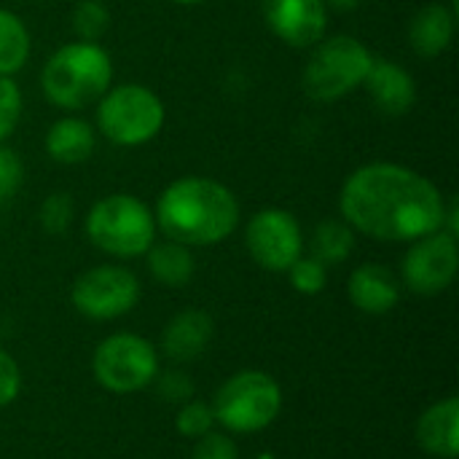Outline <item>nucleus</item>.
Segmentation results:
<instances>
[{
	"label": "nucleus",
	"mask_w": 459,
	"mask_h": 459,
	"mask_svg": "<svg viewBox=\"0 0 459 459\" xmlns=\"http://www.w3.org/2000/svg\"><path fill=\"white\" fill-rule=\"evenodd\" d=\"M94 126L78 116L54 121L46 132V153L59 164H81L94 153Z\"/></svg>",
	"instance_id": "18"
},
{
	"label": "nucleus",
	"mask_w": 459,
	"mask_h": 459,
	"mask_svg": "<svg viewBox=\"0 0 459 459\" xmlns=\"http://www.w3.org/2000/svg\"><path fill=\"white\" fill-rule=\"evenodd\" d=\"M30 59V32L24 22L8 11L0 8V75L13 78Z\"/></svg>",
	"instance_id": "20"
},
{
	"label": "nucleus",
	"mask_w": 459,
	"mask_h": 459,
	"mask_svg": "<svg viewBox=\"0 0 459 459\" xmlns=\"http://www.w3.org/2000/svg\"><path fill=\"white\" fill-rule=\"evenodd\" d=\"M191 459H239V455H237V446L229 436L210 430L207 436H202L196 441Z\"/></svg>",
	"instance_id": "28"
},
{
	"label": "nucleus",
	"mask_w": 459,
	"mask_h": 459,
	"mask_svg": "<svg viewBox=\"0 0 459 459\" xmlns=\"http://www.w3.org/2000/svg\"><path fill=\"white\" fill-rule=\"evenodd\" d=\"M91 368L105 390L126 395L148 387L159 377V355L137 333H113L97 347Z\"/></svg>",
	"instance_id": "8"
},
{
	"label": "nucleus",
	"mask_w": 459,
	"mask_h": 459,
	"mask_svg": "<svg viewBox=\"0 0 459 459\" xmlns=\"http://www.w3.org/2000/svg\"><path fill=\"white\" fill-rule=\"evenodd\" d=\"M288 274H290L293 288L299 293H304V296H317L325 288V282H328V266L323 261H317L315 255L296 258L293 266L288 269Z\"/></svg>",
	"instance_id": "24"
},
{
	"label": "nucleus",
	"mask_w": 459,
	"mask_h": 459,
	"mask_svg": "<svg viewBox=\"0 0 459 459\" xmlns=\"http://www.w3.org/2000/svg\"><path fill=\"white\" fill-rule=\"evenodd\" d=\"M374 54L352 35H331L312 46L309 62L301 75L304 94L315 102H336L360 89Z\"/></svg>",
	"instance_id": "5"
},
{
	"label": "nucleus",
	"mask_w": 459,
	"mask_h": 459,
	"mask_svg": "<svg viewBox=\"0 0 459 459\" xmlns=\"http://www.w3.org/2000/svg\"><path fill=\"white\" fill-rule=\"evenodd\" d=\"M371 102L385 116H406L417 102V81L414 75L393 59L374 56L368 75L363 81Z\"/></svg>",
	"instance_id": "13"
},
{
	"label": "nucleus",
	"mask_w": 459,
	"mask_h": 459,
	"mask_svg": "<svg viewBox=\"0 0 459 459\" xmlns=\"http://www.w3.org/2000/svg\"><path fill=\"white\" fill-rule=\"evenodd\" d=\"M73 215H75V204H73L70 194H65V191L48 194L38 210V221H40L43 231L51 237H62L73 226Z\"/></svg>",
	"instance_id": "23"
},
{
	"label": "nucleus",
	"mask_w": 459,
	"mask_h": 459,
	"mask_svg": "<svg viewBox=\"0 0 459 459\" xmlns=\"http://www.w3.org/2000/svg\"><path fill=\"white\" fill-rule=\"evenodd\" d=\"M159 393H161L167 401H178V403H183V401H188V398H191L194 387H191V382H188V377H186V374L169 371V374H164V377L159 379Z\"/></svg>",
	"instance_id": "30"
},
{
	"label": "nucleus",
	"mask_w": 459,
	"mask_h": 459,
	"mask_svg": "<svg viewBox=\"0 0 459 459\" xmlns=\"http://www.w3.org/2000/svg\"><path fill=\"white\" fill-rule=\"evenodd\" d=\"M172 3H178V5H199L204 0H172Z\"/></svg>",
	"instance_id": "32"
},
{
	"label": "nucleus",
	"mask_w": 459,
	"mask_h": 459,
	"mask_svg": "<svg viewBox=\"0 0 459 459\" xmlns=\"http://www.w3.org/2000/svg\"><path fill=\"white\" fill-rule=\"evenodd\" d=\"M22 178H24L22 159L11 148L0 145V207L8 204L16 196V191L22 186Z\"/></svg>",
	"instance_id": "27"
},
{
	"label": "nucleus",
	"mask_w": 459,
	"mask_h": 459,
	"mask_svg": "<svg viewBox=\"0 0 459 459\" xmlns=\"http://www.w3.org/2000/svg\"><path fill=\"white\" fill-rule=\"evenodd\" d=\"M245 242L258 266L266 272H288L304 250L299 221L280 207H266L247 221Z\"/></svg>",
	"instance_id": "10"
},
{
	"label": "nucleus",
	"mask_w": 459,
	"mask_h": 459,
	"mask_svg": "<svg viewBox=\"0 0 459 459\" xmlns=\"http://www.w3.org/2000/svg\"><path fill=\"white\" fill-rule=\"evenodd\" d=\"M210 342H212L210 315L202 309H183L164 328L161 347L172 360L188 363V360H196L210 347Z\"/></svg>",
	"instance_id": "16"
},
{
	"label": "nucleus",
	"mask_w": 459,
	"mask_h": 459,
	"mask_svg": "<svg viewBox=\"0 0 459 459\" xmlns=\"http://www.w3.org/2000/svg\"><path fill=\"white\" fill-rule=\"evenodd\" d=\"M352 250H355V231L344 218L342 221L328 218V221L317 223V229L312 234V255L317 261H323L325 266L344 264Z\"/></svg>",
	"instance_id": "21"
},
{
	"label": "nucleus",
	"mask_w": 459,
	"mask_h": 459,
	"mask_svg": "<svg viewBox=\"0 0 459 459\" xmlns=\"http://www.w3.org/2000/svg\"><path fill=\"white\" fill-rule=\"evenodd\" d=\"M350 301L366 315H385L401 299V285L395 274L382 264H363L352 272L347 282Z\"/></svg>",
	"instance_id": "14"
},
{
	"label": "nucleus",
	"mask_w": 459,
	"mask_h": 459,
	"mask_svg": "<svg viewBox=\"0 0 459 459\" xmlns=\"http://www.w3.org/2000/svg\"><path fill=\"white\" fill-rule=\"evenodd\" d=\"M457 30V13L444 3H430L409 24V40L411 48L422 56H441L449 51Z\"/></svg>",
	"instance_id": "17"
},
{
	"label": "nucleus",
	"mask_w": 459,
	"mask_h": 459,
	"mask_svg": "<svg viewBox=\"0 0 459 459\" xmlns=\"http://www.w3.org/2000/svg\"><path fill=\"white\" fill-rule=\"evenodd\" d=\"M145 255H148V269L153 280L167 288H180L194 277V269H196L194 255L180 242H172V239L159 242V245L153 242Z\"/></svg>",
	"instance_id": "19"
},
{
	"label": "nucleus",
	"mask_w": 459,
	"mask_h": 459,
	"mask_svg": "<svg viewBox=\"0 0 459 459\" xmlns=\"http://www.w3.org/2000/svg\"><path fill=\"white\" fill-rule=\"evenodd\" d=\"M417 444L438 459L459 455V401L446 398L433 403L417 422Z\"/></svg>",
	"instance_id": "15"
},
{
	"label": "nucleus",
	"mask_w": 459,
	"mask_h": 459,
	"mask_svg": "<svg viewBox=\"0 0 459 459\" xmlns=\"http://www.w3.org/2000/svg\"><path fill=\"white\" fill-rule=\"evenodd\" d=\"M178 430L186 436V438H202L212 430L215 425V414H212V406L202 403V401H191L186 403L180 411H178Z\"/></svg>",
	"instance_id": "25"
},
{
	"label": "nucleus",
	"mask_w": 459,
	"mask_h": 459,
	"mask_svg": "<svg viewBox=\"0 0 459 459\" xmlns=\"http://www.w3.org/2000/svg\"><path fill=\"white\" fill-rule=\"evenodd\" d=\"M19 387H22L19 366H16V360H13L8 352L0 347V409L16 401Z\"/></svg>",
	"instance_id": "29"
},
{
	"label": "nucleus",
	"mask_w": 459,
	"mask_h": 459,
	"mask_svg": "<svg viewBox=\"0 0 459 459\" xmlns=\"http://www.w3.org/2000/svg\"><path fill=\"white\" fill-rule=\"evenodd\" d=\"M70 299L89 320H116L140 301V282L129 269L102 264L75 280Z\"/></svg>",
	"instance_id": "9"
},
{
	"label": "nucleus",
	"mask_w": 459,
	"mask_h": 459,
	"mask_svg": "<svg viewBox=\"0 0 459 459\" xmlns=\"http://www.w3.org/2000/svg\"><path fill=\"white\" fill-rule=\"evenodd\" d=\"M86 237L108 255L137 258L156 242V218L143 199L132 194H110L89 210Z\"/></svg>",
	"instance_id": "4"
},
{
	"label": "nucleus",
	"mask_w": 459,
	"mask_h": 459,
	"mask_svg": "<svg viewBox=\"0 0 459 459\" xmlns=\"http://www.w3.org/2000/svg\"><path fill=\"white\" fill-rule=\"evenodd\" d=\"M328 11H339V13H347V11H355L360 5V0H323Z\"/></svg>",
	"instance_id": "31"
},
{
	"label": "nucleus",
	"mask_w": 459,
	"mask_h": 459,
	"mask_svg": "<svg viewBox=\"0 0 459 459\" xmlns=\"http://www.w3.org/2000/svg\"><path fill=\"white\" fill-rule=\"evenodd\" d=\"M339 210L352 231L382 242H414L441 231L446 199L417 169L374 161L358 167L344 180Z\"/></svg>",
	"instance_id": "1"
},
{
	"label": "nucleus",
	"mask_w": 459,
	"mask_h": 459,
	"mask_svg": "<svg viewBox=\"0 0 459 459\" xmlns=\"http://www.w3.org/2000/svg\"><path fill=\"white\" fill-rule=\"evenodd\" d=\"M110 24V11L102 0H78L73 8V30L78 40H100Z\"/></svg>",
	"instance_id": "22"
},
{
	"label": "nucleus",
	"mask_w": 459,
	"mask_h": 459,
	"mask_svg": "<svg viewBox=\"0 0 459 459\" xmlns=\"http://www.w3.org/2000/svg\"><path fill=\"white\" fill-rule=\"evenodd\" d=\"M167 121V108L156 91L143 83L110 86L97 100V129L121 148L151 143Z\"/></svg>",
	"instance_id": "6"
},
{
	"label": "nucleus",
	"mask_w": 459,
	"mask_h": 459,
	"mask_svg": "<svg viewBox=\"0 0 459 459\" xmlns=\"http://www.w3.org/2000/svg\"><path fill=\"white\" fill-rule=\"evenodd\" d=\"M269 30L293 48H309L325 38L328 8L323 0H261Z\"/></svg>",
	"instance_id": "12"
},
{
	"label": "nucleus",
	"mask_w": 459,
	"mask_h": 459,
	"mask_svg": "<svg viewBox=\"0 0 459 459\" xmlns=\"http://www.w3.org/2000/svg\"><path fill=\"white\" fill-rule=\"evenodd\" d=\"M22 116V91L13 78L0 75V145L11 137Z\"/></svg>",
	"instance_id": "26"
},
{
	"label": "nucleus",
	"mask_w": 459,
	"mask_h": 459,
	"mask_svg": "<svg viewBox=\"0 0 459 459\" xmlns=\"http://www.w3.org/2000/svg\"><path fill=\"white\" fill-rule=\"evenodd\" d=\"M156 229L186 247L229 239L239 226V202L223 183L202 175L172 180L156 202Z\"/></svg>",
	"instance_id": "2"
},
{
	"label": "nucleus",
	"mask_w": 459,
	"mask_h": 459,
	"mask_svg": "<svg viewBox=\"0 0 459 459\" xmlns=\"http://www.w3.org/2000/svg\"><path fill=\"white\" fill-rule=\"evenodd\" d=\"M459 269L457 237L446 231H433L428 237H420L411 242L406 258H403V282L409 290L420 296H438L444 293Z\"/></svg>",
	"instance_id": "11"
},
{
	"label": "nucleus",
	"mask_w": 459,
	"mask_h": 459,
	"mask_svg": "<svg viewBox=\"0 0 459 459\" xmlns=\"http://www.w3.org/2000/svg\"><path fill=\"white\" fill-rule=\"evenodd\" d=\"M282 409V390L266 371L234 374L212 401L215 422L231 433H258L269 428Z\"/></svg>",
	"instance_id": "7"
},
{
	"label": "nucleus",
	"mask_w": 459,
	"mask_h": 459,
	"mask_svg": "<svg viewBox=\"0 0 459 459\" xmlns=\"http://www.w3.org/2000/svg\"><path fill=\"white\" fill-rule=\"evenodd\" d=\"M110 86V54L94 40H75L59 46L40 70V89L46 100L67 113L94 105Z\"/></svg>",
	"instance_id": "3"
}]
</instances>
